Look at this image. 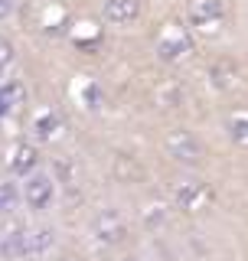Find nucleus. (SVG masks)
I'll use <instances>...</instances> for the list:
<instances>
[{"label":"nucleus","instance_id":"18","mask_svg":"<svg viewBox=\"0 0 248 261\" xmlns=\"http://www.w3.org/2000/svg\"><path fill=\"white\" fill-rule=\"evenodd\" d=\"M10 114H13V111H10V108H7V105H4V101H0V121H4V118H10Z\"/></svg>","mask_w":248,"mask_h":261},{"label":"nucleus","instance_id":"16","mask_svg":"<svg viewBox=\"0 0 248 261\" xmlns=\"http://www.w3.org/2000/svg\"><path fill=\"white\" fill-rule=\"evenodd\" d=\"M16 65V46L10 39L0 36V75H10V69Z\"/></svg>","mask_w":248,"mask_h":261},{"label":"nucleus","instance_id":"14","mask_svg":"<svg viewBox=\"0 0 248 261\" xmlns=\"http://www.w3.org/2000/svg\"><path fill=\"white\" fill-rule=\"evenodd\" d=\"M0 101L13 111L16 105L27 101V85H23L20 79H4V82H0Z\"/></svg>","mask_w":248,"mask_h":261},{"label":"nucleus","instance_id":"8","mask_svg":"<svg viewBox=\"0 0 248 261\" xmlns=\"http://www.w3.org/2000/svg\"><path fill=\"white\" fill-rule=\"evenodd\" d=\"M144 16L140 0H102V20L108 27H134Z\"/></svg>","mask_w":248,"mask_h":261},{"label":"nucleus","instance_id":"1","mask_svg":"<svg viewBox=\"0 0 248 261\" xmlns=\"http://www.w3.org/2000/svg\"><path fill=\"white\" fill-rule=\"evenodd\" d=\"M229 23L226 0H189L186 4V30L193 36H219Z\"/></svg>","mask_w":248,"mask_h":261},{"label":"nucleus","instance_id":"10","mask_svg":"<svg viewBox=\"0 0 248 261\" xmlns=\"http://www.w3.org/2000/svg\"><path fill=\"white\" fill-rule=\"evenodd\" d=\"M62 130V114L56 108H43L33 118V137H39V141H53V137H59Z\"/></svg>","mask_w":248,"mask_h":261},{"label":"nucleus","instance_id":"12","mask_svg":"<svg viewBox=\"0 0 248 261\" xmlns=\"http://www.w3.org/2000/svg\"><path fill=\"white\" fill-rule=\"evenodd\" d=\"M209 82H212V88H232L235 82H238V69H235V62L232 59H216L209 65Z\"/></svg>","mask_w":248,"mask_h":261},{"label":"nucleus","instance_id":"4","mask_svg":"<svg viewBox=\"0 0 248 261\" xmlns=\"http://www.w3.org/2000/svg\"><path fill=\"white\" fill-rule=\"evenodd\" d=\"M193 53V33L183 23H167L157 36V56L160 62H180L183 56Z\"/></svg>","mask_w":248,"mask_h":261},{"label":"nucleus","instance_id":"17","mask_svg":"<svg viewBox=\"0 0 248 261\" xmlns=\"http://www.w3.org/2000/svg\"><path fill=\"white\" fill-rule=\"evenodd\" d=\"M10 13H13V0H0V23H4Z\"/></svg>","mask_w":248,"mask_h":261},{"label":"nucleus","instance_id":"7","mask_svg":"<svg viewBox=\"0 0 248 261\" xmlns=\"http://www.w3.org/2000/svg\"><path fill=\"white\" fill-rule=\"evenodd\" d=\"M56 245V232L49 225H39V228H27L20 225V261H30V258H43L49 248Z\"/></svg>","mask_w":248,"mask_h":261},{"label":"nucleus","instance_id":"5","mask_svg":"<svg viewBox=\"0 0 248 261\" xmlns=\"http://www.w3.org/2000/svg\"><path fill=\"white\" fill-rule=\"evenodd\" d=\"M7 173H10L13 179H27L30 173H36L39 170V147L33 141H16L7 147Z\"/></svg>","mask_w":248,"mask_h":261},{"label":"nucleus","instance_id":"11","mask_svg":"<svg viewBox=\"0 0 248 261\" xmlns=\"http://www.w3.org/2000/svg\"><path fill=\"white\" fill-rule=\"evenodd\" d=\"M226 137L235 147H248V108H235L226 114Z\"/></svg>","mask_w":248,"mask_h":261},{"label":"nucleus","instance_id":"3","mask_svg":"<svg viewBox=\"0 0 248 261\" xmlns=\"http://www.w3.org/2000/svg\"><path fill=\"white\" fill-rule=\"evenodd\" d=\"M163 150L170 153L177 163H183V167H200L203 163V141L193 134V130L186 127H173L163 134Z\"/></svg>","mask_w":248,"mask_h":261},{"label":"nucleus","instance_id":"13","mask_svg":"<svg viewBox=\"0 0 248 261\" xmlns=\"http://www.w3.org/2000/svg\"><path fill=\"white\" fill-rule=\"evenodd\" d=\"M23 206V196H20V179L4 176L0 179V216H10L13 209Z\"/></svg>","mask_w":248,"mask_h":261},{"label":"nucleus","instance_id":"15","mask_svg":"<svg viewBox=\"0 0 248 261\" xmlns=\"http://www.w3.org/2000/svg\"><path fill=\"white\" fill-rule=\"evenodd\" d=\"M0 261H20V228L0 239Z\"/></svg>","mask_w":248,"mask_h":261},{"label":"nucleus","instance_id":"6","mask_svg":"<svg viewBox=\"0 0 248 261\" xmlns=\"http://www.w3.org/2000/svg\"><path fill=\"white\" fill-rule=\"evenodd\" d=\"M92 235L102 245H118V242H124L128 225H124L121 212L118 209H98L95 219H92Z\"/></svg>","mask_w":248,"mask_h":261},{"label":"nucleus","instance_id":"9","mask_svg":"<svg viewBox=\"0 0 248 261\" xmlns=\"http://www.w3.org/2000/svg\"><path fill=\"white\" fill-rule=\"evenodd\" d=\"M173 202H177L180 209H186V212H196V209H203V206H209V202H212V193H209V186H206V183L186 179V183H180L177 190H173Z\"/></svg>","mask_w":248,"mask_h":261},{"label":"nucleus","instance_id":"2","mask_svg":"<svg viewBox=\"0 0 248 261\" xmlns=\"http://www.w3.org/2000/svg\"><path fill=\"white\" fill-rule=\"evenodd\" d=\"M20 196H23V206L30 212H49L56 202V179L46 170H36L27 179H20Z\"/></svg>","mask_w":248,"mask_h":261}]
</instances>
